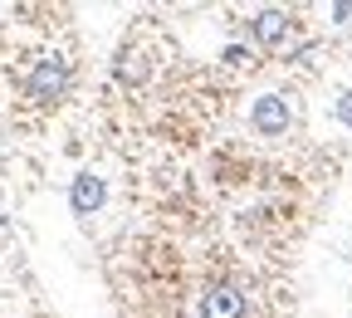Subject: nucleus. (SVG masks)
<instances>
[{"mask_svg":"<svg viewBox=\"0 0 352 318\" xmlns=\"http://www.w3.org/2000/svg\"><path fill=\"white\" fill-rule=\"evenodd\" d=\"M69 78H74V74H69V59H64V54H44V59L30 69V78H25V98L39 103V108H44V103H59V98L69 94Z\"/></svg>","mask_w":352,"mask_h":318,"instance_id":"f257e3e1","label":"nucleus"},{"mask_svg":"<svg viewBox=\"0 0 352 318\" xmlns=\"http://www.w3.org/2000/svg\"><path fill=\"white\" fill-rule=\"evenodd\" d=\"M250 123H254V132H259V138H284V132H289V123H294L289 98H279V94H264V98L250 108Z\"/></svg>","mask_w":352,"mask_h":318,"instance_id":"f03ea898","label":"nucleus"},{"mask_svg":"<svg viewBox=\"0 0 352 318\" xmlns=\"http://www.w3.org/2000/svg\"><path fill=\"white\" fill-rule=\"evenodd\" d=\"M201 318H245V294L235 284H210L201 294Z\"/></svg>","mask_w":352,"mask_h":318,"instance_id":"7ed1b4c3","label":"nucleus"},{"mask_svg":"<svg viewBox=\"0 0 352 318\" xmlns=\"http://www.w3.org/2000/svg\"><path fill=\"white\" fill-rule=\"evenodd\" d=\"M254 39L264 44V50H284V44L294 39V20L284 10H259L254 15Z\"/></svg>","mask_w":352,"mask_h":318,"instance_id":"20e7f679","label":"nucleus"},{"mask_svg":"<svg viewBox=\"0 0 352 318\" xmlns=\"http://www.w3.org/2000/svg\"><path fill=\"white\" fill-rule=\"evenodd\" d=\"M103 196H108L103 176H94V171H78V176H74V191H69V201H74V211H78V215H94V211L103 206Z\"/></svg>","mask_w":352,"mask_h":318,"instance_id":"39448f33","label":"nucleus"},{"mask_svg":"<svg viewBox=\"0 0 352 318\" xmlns=\"http://www.w3.org/2000/svg\"><path fill=\"white\" fill-rule=\"evenodd\" d=\"M338 123L352 127V88H347V94H338Z\"/></svg>","mask_w":352,"mask_h":318,"instance_id":"423d86ee","label":"nucleus"},{"mask_svg":"<svg viewBox=\"0 0 352 318\" xmlns=\"http://www.w3.org/2000/svg\"><path fill=\"white\" fill-rule=\"evenodd\" d=\"M250 54H245V44H230V50H226V64H245Z\"/></svg>","mask_w":352,"mask_h":318,"instance_id":"0eeeda50","label":"nucleus"},{"mask_svg":"<svg viewBox=\"0 0 352 318\" xmlns=\"http://www.w3.org/2000/svg\"><path fill=\"white\" fill-rule=\"evenodd\" d=\"M333 20H338V25H347V20H352V6H333Z\"/></svg>","mask_w":352,"mask_h":318,"instance_id":"6e6552de","label":"nucleus"}]
</instances>
